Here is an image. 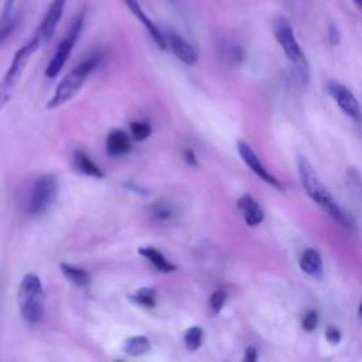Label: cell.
Wrapping results in <instances>:
<instances>
[{"instance_id":"cell-1","label":"cell","mask_w":362,"mask_h":362,"mask_svg":"<svg viewBox=\"0 0 362 362\" xmlns=\"http://www.w3.org/2000/svg\"><path fill=\"white\" fill-rule=\"evenodd\" d=\"M297 170H298V177L305 194L335 222H338L345 228L354 226V221L349 216V214H346L338 205L332 194L327 189V187L320 180L315 168L313 167V164L308 161L307 157L304 156L297 157Z\"/></svg>"},{"instance_id":"cell-2","label":"cell","mask_w":362,"mask_h":362,"mask_svg":"<svg viewBox=\"0 0 362 362\" xmlns=\"http://www.w3.org/2000/svg\"><path fill=\"white\" fill-rule=\"evenodd\" d=\"M273 34L281 49L284 51L294 75L301 83H308L310 81V65L308 61L294 35L293 25L284 16H277L273 20Z\"/></svg>"},{"instance_id":"cell-3","label":"cell","mask_w":362,"mask_h":362,"mask_svg":"<svg viewBox=\"0 0 362 362\" xmlns=\"http://www.w3.org/2000/svg\"><path fill=\"white\" fill-rule=\"evenodd\" d=\"M102 59H103V55L100 52H92L83 61H81L75 68H72L57 85L52 98L47 103V107L57 109L65 105L66 102H69L82 88L86 78L98 68Z\"/></svg>"},{"instance_id":"cell-4","label":"cell","mask_w":362,"mask_h":362,"mask_svg":"<svg viewBox=\"0 0 362 362\" xmlns=\"http://www.w3.org/2000/svg\"><path fill=\"white\" fill-rule=\"evenodd\" d=\"M17 303L20 315L27 324L35 325L42 321L45 314V291L37 274H24L18 286Z\"/></svg>"},{"instance_id":"cell-5","label":"cell","mask_w":362,"mask_h":362,"mask_svg":"<svg viewBox=\"0 0 362 362\" xmlns=\"http://www.w3.org/2000/svg\"><path fill=\"white\" fill-rule=\"evenodd\" d=\"M41 47L40 40L34 35L28 42H25L21 48H18L10 62L8 69L3 75L0 81V110L10 102L14 95V90L20 82V78L33 57V54Z\"/></svg>"},{"instance_id":"cell-6","label":"cell","mask_w":362,"mask_h":362,"mask_svg":"<svg viewBox=\"0 0 362 362\" xmlns=\"http://www.w3.org/2000/svg\"><path fill=\"white\" fill-rule=\"evenodd\" d=\"M85 17H86V8L83 7L72 20L65 37L61 40V42L58 44L52 58L49 59L47 68H45V76L47 78H55L59 71L62 69V66L65 65V62L68 61L82 30H83V24H85Z\"/></svg>"},{"instance_id":"cell-7","label":"cell","mask_w":362,"mask_h":362,"mask_svg":"<svg viewBox=\"0 0 362 362\" xmlns=\"http://www.w3.org/2000/svg\"><path fill=\"white\" fill-rule=\"evenodd\" d=\"M58 194V180L54 174H44L38 177L31 188L28 201V212L33 216L42 215L55 201Z\"/></svg>"},{"instance_id":"cell-8","label":"cell","mask_w":362,"mask_h":362,"mask_svg":"<svg viewBox=\"0 0 362 362\" xmlns=\"http://www.w3.org/2000/svg\"><path fill=\"white\" fill-rule=\"evenodd\" d=\"M165 48H170V51L184 64L187 65H195L198 62V51L195 47L185 40L180 33H177L173 28H167L163 31Z\"/></svg>"},{"instance_id":"cell-9","label":"cell","mask_w":362,"mask_h":362,"mask_svg":"<svg viewBox=\"0 0 362 362\" xmlns=\"http://www.w3.org/2000/svg\"><path fill=\"white\" fill-rule=\"evenodd\" d=\"M236 148H238V153L240 156V158L243 160V163L260 178L263 180L264 182L273 185L274 188L277 189H283V185L281 182L263 165V163L260 161V158L257 157V154L253 151V148L243 140H238L236 141Z\"/></svg>"},{"instance_id":"cell-10","label":"cell","mask_w":362,"mask_h":362,"mask_svg":"<svg viewBox=\"0 0 362 362\" xmlns=\"http://www.w3.org/2000/svg\"><path fill=\"white\" fill-rule=\"evenodd\" d=\"M327 90L328 93L334 98L337 105L351 117L355 120L361 119V110H359V103L355 95L348 89L344 83H339L334 79L327 82Z\"/></svg>"},{"instance_id":"cell-11","label":"cell","mask_w":362,"mask_h":362,"mask_svg":"<svg viewBox=\"0 0 362 362\" xmlns=\"http://www.w3.org/2000/svg\"><path fill=\"white\" fill-rule=\"evenodd\" d=\"M65 4H66V0H52V3L49 4L45 16L35 33V37L40 40L41 44H45L52 38L55 28L59 24L61 17L64 14Z\"/></svg>"},{"instance_id":"cell-12","label":"cell","mask_w":362,"mask_h":362,"mask_svg":"<svg viewBox=\"0 0 362 362\" xmlns=\"http://www.w3.org/2000/svg\"><path fill=\"white\" fill-rule=\"evenodd\" d=\"M124 4L127 6V8L130 10V13L141 23V25L147 30V33L150 34L151 40L154 41V44L160 48V49H167L165 48V42H164V37H163V31L158 28V25L144 13L141 4L139 0H123Z\"/></svg>"},{"instance_id":"cell-13","label":"cell","mask_w":362,"mask_h":362,"mask_svg":"<svg viewBox=\"0 0 362 362\" xmlns=\"http://www.w3.org/2000/svg\"><path fill=\"white\" fill-rule=\"evenodd\" d=\"M236 205L240 209L245 223L247 226H257L264 219V212H263L262 206L257 204V201L252 195H249V194L242 195L238 199Z\"/></svg>"},{"instance_id":"cell-14","label":"cell","mask_w":362,"mask_h":362,"mask_svg":"<svg viewBox=\"0 0 362 362\" xmlns=\"http://www.w3.org/2000/svg\"><path fill=\"white\" fill-rule=\"evenodd\" d=\"M298 266L301 272L305 274L314 277V279H321L324 274V264H322V257L318 250L310 247L305 249L300 259H298Z\"/></svg>"},{"instance_id":"cell-15","label":"cell","mask_w":362,"mask_h":362,"mask_svg":"<svg viewBox=\"0 0 362 362\" xmlns=\"http://www.w3.org/2000/svg\"><path fill=\"white\" fill-rule=\"evenodd\" d=\"M106 150L113 157L126 156L132 150L129 134L122 129H113L106 137Z\"/></svg>"},{"instance_id":"cell-16","label":"cell","mask_w":362,"mask_h":362,"mask_svg":"<svg viewBox=\"0 0 362 362\" xmlns=\"http://www.w3.org/2000/svg\"><path fill=\"white\" fill-rule=\"evenodd\" d=\"M139 255L143 256L144 259H147L156 270L161 272V273H171L177 270V266L174 263H171L170 260H167V257L156 247L153 246H141L139 247Z\"/></svg>"},{"instance_id":"cell-17","label":"cell","mask_w":362,"mask_h":362,"mask_svg":"<svg viewBox=\"0 0 362 362\" xmlns=\"http://www.w3.org/2000/svg\"><path fill=\"white\" fill-rule=\"evenodd\" d=\"M74 164H75V168L85 174V175H89V177H93V178H103L105 174L103 171L99 168V165L95 164V161L82 150H76L74 153Z\"/></svg>"},{"instance_id":"cell-18","label":"cell","mask_w":362,"mask_h":362,"mask_svg":"<svg viewBox=\"0 0 362 362\" xmlns=\"http://www.w3.org/2000/svg\"><path fill=\"white\" fill-rule=\"evenodd\" d=\"M123 351L129 356H141L151 351V342L146 335H133L124 341Z\"/></svg>"},{"instance_id":"cell-19","label":"cell","mask_w":362,"mask_h":362,"mask_svg":"<svg viewBox=\"0 0 362 362\" xmlns=\"http://www.w3.org/2000/svg\"><path fill=\"white\" fill-rule=\"evenodd\" d=\"M61 272L65 276V279H68L72 284L78 286V287H88L90 284V274L88 273V270L82 269V267H76L68 263H61Z\"/></svg>"},{"instance_id":"cell-20","label":"cell","mask_w":362,"mask_h":362,"mask_svg":"<svg viewBox=\"0 0 362 362\" xmlns=\"http://www.w3.org/2000/svg\"><path fill=\"white\" fill-rule=\"evenodd\" d=\"M21 21L20 16H13L11 11H4L0 17V47L11 37V34L18 28Z\"/></svg>"},{"instance_id":"cell-21","label":"cell","mask_w":362,"mask_h":362,"mask_svg":"<svg viewBox=\"0 0 362 362\" xmlns=\"http://www.w3.org/2000/svg\"><path fill=\"white\" fill-rule=\"evenodd\" d=\"M129 298L144 308H154L157 305V291L153 287H140Z\"/></svg>"},{"instance_id":"cell-22","label":"cell","mask_w":362,"mask_h":362,"mask_svg":"<svg viewBox=\"0 0 362 362\" xmlns=\"http://www.w3.org/2000/svg\"><path fill=\"white\" fill-rule=\"evenodd\" d=\"M204 342V331L199 325H192L184 332V345L189 352L201 348Z\"/></svg>"},{"instance_id":"cell-23","label":"cell","mask_w":362,"mask_h":362,"mask_svg":"<svg viewBox=\"0 0 362 362\" xmlns=\"http://www.w3.org/2000/svg\"><path fill=\"white\" fill-rule=\"evenodd\" d=\"M129 127H130V134L136 141H144L151 134V126L148 122H141V120L132 122Z\"/></svg>"},{"instance_id":"cell-24","label":"cell","mask_w":362,"mask_h":362,"mask_svg":"<svg viewBox=\"0 0 362 362\" xmlns=\"http://www.w3.org/2000/svg\"><path fill=\"white\" fill-rule=\"evenodd\" d=\"M222 54L225 57V59L228 61V64L232 65H239L243 61V49L240 45L236 44H228L223 47Z\"/></svg>"},{"instance_id":"cell-25","label":"cell","mask_w":362,"mask_h":362,"mask_svg":"<svg viewBox=\"0 0 362 362\" xmlns=\"http://www.w3.org/2000/svg\"><path fill=\"white\" fill-rule=\"evenodd\" d=\"M173 206L168 204V202H161V201H157L153 208H151V214L158 221H164V219H170L173 216Z\"/></svg>"},{"instance_id":"cell-26","label":"cell","mask_w":362,"mask_h":362,"mask_svg":"<svg viewBox=\"0 0 362 362\" xmlns=\"http://www.w3.org/2000/svg\"><path fill=\"white\" fill-rule=\"evenodd\" d=\"M226 301V291L225 290H216L209 297V308L214 315H218Z\"/></svg>"},{"instance_id":"cell-27","label":"cell","mask_w":362,"mask_h":362,"mask_svg":"<svg viewBox=\"0 0 362 362\" xmlns=\"http://www.w3.org/2000/svg\"><path fill=\"white\" fill-rule=\"evenodd\" d=\"M318 324V313L315 310H308L301 318V327L304 331H313Z\"/></svg>"},{"instance_id":"cell-28","label":"cell","mask_w":362,"mask_h":362,"mask_svg":"<svg viewBox=\"0 0 362 362\" xmlns=\"http://www.w3.org/2000/svg\"><path fill=\"white\" fill-rule=\"evenodd\" d=\"M341 337H342V335H341V331H339L337 327H334V325L327 327V329H325V339H327L329 344H332V345L339 344Z\"/></svg>"},{"instance_id":"cell-29","label":"cell","mask_w":362,"mask_h":362,"mask_svg":"<svg viewBox=\"0 0 362 362\" xmlns=\"http://www.w3.org/2000/svg\"><path fill=\"white\" fill-rule=\"evenodd\" d=\"M182 157L184 160L189 164V165H198V160H197V156L194 153L192 148H184L182 150Z\"/></svg>"},{"instance_id":"cell-30","label":"cell","mask_w":362,"mask_h":362,"mask_svg":"<svg viewBox=\"0 0 362 362\" xmlns=\"http://www.w3.org/2000/svg\"><path fill=\"white\" fill-rule=\"evenodd\" d=\"M243 359L246 362H255L257 359V351L253 348V346H249L245 349V355H243Z\"/></svg>"},{"instance_id":"cell-31","label":"cell","mask_w":362,"mask_h":362,"mask_svg":"<svg viewBox=\"0 0 362 362\" xmlns=\"http://www.w3.org/2000/svg\"><path fill=\"white\" fill-rule=\"evenodd\" d=\"M328 40L332 45H337L339 42V34L334 25H329L328 28Z\"/></svg>"},{"instance_id":"cell-32","label":"cell","mask_w":362,"mask_h":362,"mask_svg":"<svg viewBox=\"0 0 362 362\" xmlns=\"http://www.w3.org/2000/svg\"><path fill=\"white\" fill-rule=\"evenodd\" d=\"M124 187L127 188V189H130V191H136L137 194H141V195H147L148 192H147V189L146 188H143V187H140V185H134V182H127V184H124Z\"/></svg>"},{"instance_id":"cell-33","label":"cell","mask_w":362,"mask_h":362,"mask_svg":"<svg viewBox=\"0 0 362 362\" xmlns=\"http://www.w3.org/2000/svg\"><path fill=\"white\" fill-rule=\"evenodd\" d=\"M14 3H16V0H6V3H4V11H11L13 10V6H14Z\"/></svg>"},{"instance_id":"cell-34","label":"cell","mask_w":362,"mask_h":362,"mask_svg":"<svg viewBox=\"0 0 362 362\" xmlns=\"http://www.w3.org/2000/svg\"><path fill=\"white\" fill-rule=\"evenodd\" d=\"M354 3L356 4V7H361V4H362V0H354Z\"/></svg>"},{"instance_id":"cell-35","label":"cell","mask_w":362,"mask_h":362,"mask_svg":"<svg viewBox=\"0 0 362 362\" xmlns=\"http://www.w3.org/2000/svg\"><path fill=\"white\" fill-rule=\"evenodd\" d=\"M286 1H294V0H286Z\"/></svg>"}]
</instances>
